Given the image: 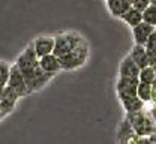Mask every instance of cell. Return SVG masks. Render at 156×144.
Listing matches in <instances>:
<instances>
[{"mask_svg": "<svg viewBox=\"0 0 156 144\" xmlns=\"http://www.w3.org/2000/svg\"><path fill=\"white\" fill-rule=\"evenodd\" d=\"M126 119L140 137H149L156 131V123L146 108L136 113H126Z\"/></svg>", "mask_w": 156, "mask_h": 144, "instance_id": "obj_2", "label": "cell"}, {"mask_svg": "<svg viewBox=\"0 0 156 144\" xmlns=\"http://www.w3.org/2000/svg\"><path fill=\"white\" fill-rule=\"evenodd\" d=\"M128 2H129V3H131V5H132V6H134V3H135L136 0H128Z\"/></svg>", "mask_w": 156, "mask_h": 144, "instance_id": "obj_27", "label": "cell"}, {"mask_svg": "<svg viewBox=\"0 0 156 144\" xmlns=\"http://www.w3.org/2000/svg\"><path fill=\"white\" fill-rule=\"evenodd\" d=\"M150 2V5H156V0H149Z\"/></svg>", "mask_w": 156, "mask_h": 144, "instance_id": "obj_28", "label": "cell"}, {"mask_svg": "<svg viewBox=\"0 0 156 144\" xmlns=\"http://www.w3.org/2000/svg\"><path fill=\"white\" fill-rule=\"evenodd\" d=\"M156 27L155 26H150L144 21H141L138 26L132 27V36H134V42L138 45H146V42L149 41L150 35L153 33Z\"/></svg>", "mask_w": 156, "mask_h": 144, "instance_id": "obj_10", "label": "cell"}, {"mask_svg": "<svg viewBox=\"0 0 156 144\" xmlns=\"http://www.w3.org/2000/svg\"><path fill=\"white\" fill-rule=\"evenodd\" d=\"M17 66L20 68V71L23 72L27 86L30 89V92H38L44 86H47V83L53 78V75L44 72V69L41 68L39 63V57L33 48V45L27 47V50H24L18 57H17Z\"/></svg>", "mask_w": 156, "mask_h": 144, "instance_id": "obj_1", "label": "cell"}, {"mask_svg": "<svg viewBox=\"0 0 156 144\" xmlns=\"http://www.w3.org/2000/svg\"><path fill=\"white\" fill-rule=\"evenodd\" d=\"M122 107L125 108L126 113H136V111H141L146 108V102L138 98V96H132V98H126V99H122Z\"/></svg>", "mask_w": 156, "mask_h": 144, "instance_id": "obj_15", "label": "cell"}, {"mask_svg": "<svg viewBox=\"0 0 156 144\" xmlns=\"http://www.w3.org/2000/svg\"><path fill=\"white\" fill-rule=\"evenodd\" d=\"M138 84H140V80H138V78L119 77V80H117V83H116L117 98L122 101V99H126V98H132V96H136Z\"/></svg>", "mask_w": 156, "mask_h": 144, "instance_id": "obj_6", "label": "cell"}, {"mask_svg": "<svg viewBox=\"0 0 156 144\" xmlns=\"http://www.w3.org/2000/svg\"><path fill=\"white\" fill-rule=\"evenodd\" d=\"M117 144H141V137L134 131V128L131 126L126 117L119 128Z\"/></svg>", "mask_w": 156, "mask_h": 144, "instance_id": "obj_8", "label": "cell"}, {"mask_svg": "<svg viewBox=\"0 0 156 144\" xmlns=\"http://www.w3.org/2000/svg\"><path fill=\"white\" fill-rule=\"evenodd\" d=\"M146 50L149 54H156V29L153 30V33L150 35L149 41L146 42Z\"/></svg>", "mask_w": 156, "mask_h": 144, "instance_id": "obj_21", "label": "cell"}, {"mask_svg": "<svg viewBox=\"0 0 156 144\" xmlns=\"http://www.w3.org/2000/svg\"><path fill=\"white\" fill-rule=\"evenodd\" d=\"M20 99V95L6 84L5 90H3V95H2V99H0V111H2V116L6 117L8 114H11L14 111V108L17 107V102Z\"/></svg>", "mask_w": 156, "mask_h": 144, "instance_id": "obj_7", "label": "cell"}, {"mask_svg": "<svg viewBox=\"0 0 156 144\" xmlns=\"http://www.w3.org/2000/svg\"><path fill=\"white\" fill-rule=\"evenodd\" d=\"M140 66L136 65L134 60H132V57L128 54L122 63H120V66H119V77H128V78H138V75H140Z\"/></svg>", "mask_w": 156, "mask_h": 144, "instance_id": "obj_12", "label": "cell"}, {"mask_svg": "<svg viewBox=\"0 0 156 144\" xmlns=\"http://www.w3.org/2000/svg\"><path fill=\"white\" fill-rule=\"evenodd\" d=\"M149 6H150V2L149 0H136L135 3H134V8L138 9V11H141V12H144Z\"/></svg>", "mask_w": 156, "mask_h": 144, "instance_id": "obj_22", "label": "cell"}, {"mask_svg": "<svg viewBox=\"0 0 156 144\" xmlns=\"http://www.w3.org/2000/svg\"><path fill=\"white\" fill-rule=\"evenodd\" d=\"M107 6L110 9V12L117 17V18H122V15L132 6L128 0H107Z\"/></svg>", "mask_w": 156, "mask_h": 144, "instance_id": "obj_14", "label": "cell"}, {"mask_svg": "<svg viewBox=\"0 0 156 144\" xmlns=\"http://www.w3.org/2000/svg\"><path fill=\"white\" fill-rule=\"evenodd\" d=\"M39 63H41V68L44 69V72L50 74V75H56L57 72L62 71V65H60V59L54 53L51 54H47L44 57H39Z\"/></svg>", "mask_w": 156, "mask_h": 144, "instance_id": "obj_11", "label": "cell"}, {"mask_svg": "<svg viewBox=\"0 0 156 144\" xmlns=\"http://www.w3.org/2000/svg\"><path fill=\"white\" fill-rule=\"evenodd\" d=\"M149 111H150V116H152L153 122L156 123V105H153V104H152V107L149 108Z\"/></svg>", "mask_w": 156, "mask_h": 144, "instance_id": "obj_24", "label": "cell"}, {"mask_svg": "<svg viewBox=\"0 0 156 144\" xmlns=\"http://www.w3.org/2000/svg\"><path fill=\"white\" fill-rule=\"evenodd\" d=\"M89 56V45L84 41L83 44H80L78 47H75L74 50H71L68 54L58 57L60 59V65H62V71H74L78 69L80 66H83Z\"/></svg>", "mask_w": 156, "mask_h": 144, "instance_id": "obj_3", "label": "cell"}, {"mask_svg": "<svg viewBox=\"0 0 156 144\" xmlns=\"http://www.w3.org/2000/svg\"><path fill=\"white\" fill-rule=\"evenodd\" d=\"M84 39L77 35V33H71V32H66V33H60L56 36V45H54V54L57 57H62L65 54H68L71 50H74L75 47H78L80 44H83Z\"/></svg>", "mask_w": 156, "mask_h": 144, "instance_id": "obj_4", "label": "cell"}, {"mask_svg": "<svg viewBox=\"0 0 156 144\" xmlns=\"http://www.w3.org/2000/svg\"><path fill=\"white\" fill-rule=\"evenodd\" d=\"M120 20L125 21V23H126L128 26H131V27H135V26H138V24L143 21V12L135 9L134 6H131V8L122 15Z\"/></svg>", "mask_w": 156, "mask_h": 144, "instance_id": "obj_16", "label": "cell"}, {"mask_svg": "<svg viewBox=\"0 0 156 144\" xmlns=\"http://www.w3.org/2000/svg\"><path fill=\"white\" fill-rule=\"evenodd\" d=\"M152 104L156 105V80L152 84Z\"/></svg>", "mask_w": 156, "mask_h": 144, "instance_id": "obj_23", "label": "cell"}, {"mask_svg": "<svg viewBox=\"0 0 156 144\" xmlns=\"http://www.w3.org/2000/svg\"><path fill=\"white\" fill-rule=\"evenodd\" d=\"M8 86L12 87L17 93L20 95V98H26L29 96L32 92L27 86V81L23 75V72L20 71V68L17 66V63H14L11 66V71H9V78H8Z\"/></svg>", "mask_w": 156, "mask_h": 144, "instance_id": "obj_5", "label": "cell"}, {"mask_svg": "<svg viewBox=\"0 0 156 144\" xmlns=\"http://www.w3.org/2000/svg\"><path fill=\"white\" fill-rule=\"evenodd\" d=\"M38 57H44L47 54H51L54 51V45H56V36H39L38 39L32 44Z\"/></svg>", "mask_w": 156, "mask_h": 144, "instance_id": "obj_9", "label": "cell"}, {"mask_svg": "<svg viewBox=\"0 0 156 144\" xmlns=\"http://www.w3.org/2000/svg\"><path fill=\"white\" fill-rule=\"evenodd\" d=\"M9 71L11 66L6 62H0V86L5 87L8 84V78H9Z\"/></svg>", "mask_w": 156, "mask_h": 144, "instance_id": "obj_20", "label": "cell"}, {"mask_svg": "<svg viewBox=\"0 0 156 144\" xmlns=\"http://www.w3.org/2000/svg\"><path fill=\"white\" fill-rule=\"evenodd\" d=\"M149 137H150V140H152V141L156 144V131L153 132V134H152V135H149Z\"/></svg>", "mask_w": 156, "mask_h": 144, "instance_id": "obj_25", "label": "cell"}, {"mask_svg": "<svg viewBox=\"0 0 156 144\" xmlns=\"http://www.w3.org/2000/svg\"><path fill=\"white\" fill-rule=\"evenodd\" d=\"M138 80L141 83H149V84H153V81L156 80V71L155 68L152 66H146L140 71V75H138Z\"/></svg>", "mask_w": 156, "mask_h": 144, "instance_id": "obj_18", "label": "cell"}, {"mask_svg": "<svg viewBox=\"0 0 156 144\" xmlns=\"http://www.w3.org/2000/svg\"><path fill=\"white\" fill-rule=\"evenodd\" d=\"M5 87H6V86H5ZM5 87H2V86H0V99H2V95H3V90H5Z\"/></svg>", "mask_w": 156, "mask_h": 144, "instance_id": "obj_26", "label": "cell"}, {"mask_svg": "<svg viewBox=\"0 0 156 144\" xmlns=\"http://www.w3.org/2000/svg\"><path fill=\"white\" fill-rule=\"evenodd\" d=\"M143 21L156 27V5H150V6L143 12Z\"/></svg>", "mask_w": 156, "mask_h": 144, "instance_id": "obj_19", "label": "cell"}, {"mask_svg": "<svg viewBox=\"0 0 156 144\" xmlns=\"http://www.w3.org/2000/svg\"><path fill=\"white\" fill-rule=\"evenodd\" d=\"M136 96L141 98L146 104H150L152 102V84L140 81V84H138V90H136Z\"/></svg>", "mask_w": 156, "mask_h": 144, "instance_id": "obj_17", "label": "cell"}, {"mask_svg": "<svg viewBox=\"0 0 156 144\" xmlns=\"http://www.w3.org/2000/svg\"><path fill=\"white\" fill-rule=\"evenodd\" d=\"M2 119H3V116H2V111H0V120H2Z\"/></svg>", "mask_w": 156, "mask_h": 144, "instance_id": "obj_29", "label": "cell"}, {"mask_svg": "<svg viewBox=\"0 0 156 144\" xmlns=\"http://www.w3.org/2000/svg\"><path fill=\"white\" fill-rule=\"evenodd\" d=\"M129 56H131L132 60L140 66V69L149 66V53H147V50H146V45H138V44H135L134 48L131 50Z\"/></svg>", "mask_w": 156, "mask_h": 144, "instance_id": "obj_13", "label": "cell"}]
</instances>
